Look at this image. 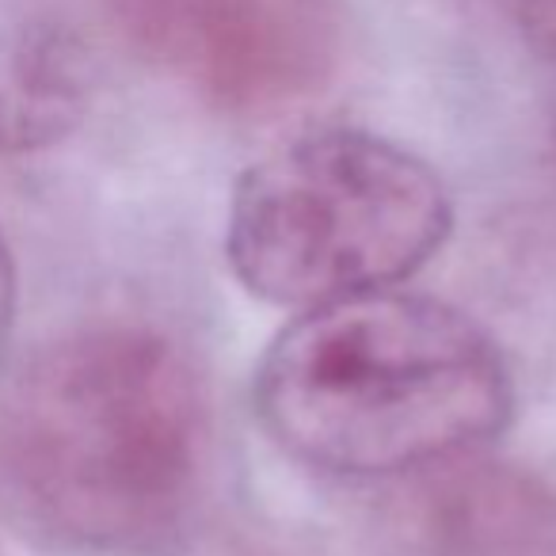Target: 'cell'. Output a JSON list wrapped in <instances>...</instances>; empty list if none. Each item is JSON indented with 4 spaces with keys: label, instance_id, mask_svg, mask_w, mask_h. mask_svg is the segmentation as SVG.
<instances>
[{
    "label": "cell",
    "instance_id": "cell-1",
    "mask_svg": "<svg viewBox=\"0 0 556 556\" xmlns=\"http://www.w3.org/2000/svg\"><path fill=\"white\" fill-rule=\"evenodd\" d=\"M206 381L153 328L47 343L0 396V510L73 556H172L210 484Z\"/></svg>",
    "mask_w": 556,
    "mask_h": 556
},
{
    "label": "cell",
    "instance_id": "cell-2",
    "mask_svg": "<svg viewBox=\"0 0 556 556\" xmlns=\"http://www.w3.org/2000/svg\"><path fill=\"white\" fill-rule=\"evenodd\" d=\"M252 401L294 462L381 480L500 439L515 419V378L469 313L386 287L290 320L263 351Z\"/></svg>",
    "mask_w": 556,
    "mask_h": 556
},
{
    "label": "cell",
    "instance_id": "cell-3",
    "mask_svg": "<svg viewBox=\"0 0 556 556\" xmlns=\"http://www.w3.org/2000/svg\"><path fill=\"white\" fill-rule=\"evenodd\" d=\"M454 232L442 176L386 134L317 126L237 176L225 260L267 305L313 309L416 275Z\"/></svg>",
    "mask_w": 556,
    "mask_h": 556
},
{
    "label": "cell",
    "instance_id": "cell-4",
    "mask_svg": "<svg viewBox=\"0 0 556 556\" xmlns=\"http://www.w3.org/2000/svg\"><path fill=\"white\" fill-rule=\"evenodd\" d=\"M161 70L225 111H275L317 92L340 50L336 0H111Z\"/></svg>",
    "mask_w": 556,
    "mask_h": 556
},
{
    "label": "cell",
    "instance_id": "cell-5",
    "mask_svg": "<svg viewBox=\"0 0 556 556\" xmlns=\"http://www.w3.org/2000/svg\"><path fill=\"white\" fill-rule=\"evenodd\" d=\"M88 42L50 16L0 20V153H39L65 141L92 108Z\"/></svg>",
    "mask_w": 556,
    "mask_h": 556
},
{
    "label": "cell",
    "instance_id": "cell-6",
    "mask_svg": "<svg viewBox=\"0 0 556 556\" xmlns=\"http://www.w3.org/2000/svg\"><path fill=\"white\" fill-rule=\"evenodd\" d=\"M515 24L541 65L556 73V0H510Z\"/></svg>",
    "mask_w": 556,
    "mask_h": 556
},
{
    "label": "cell",
    "instance_id": "cell-7",
    "mask_svg": "<svg viewBox=\"0 0 556 556\" xmlns=\"http://www.w3.org/2000/svg\"><path fill=\"white\" fill-rule=\"evenodd\" d=\"M16 298H20L16 260H12L9 240L0 237V351H4V343H9V336H12V325H16Z\"/></svg>",
    "mask_w": 556,
    "mask_h": 556
}]
</instances>
